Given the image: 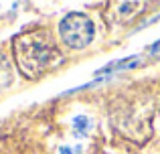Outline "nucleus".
Here are the masks:
<instances>
[{
	"label": "nucleus",
	"mask_w": 160,
	"mask_h": 154,
	"mask_svg": "<svg viewBox=\"0 0 160 154\" xmlns=\"http://www.w3.org/2000/svg\"><path fill=\"white\" fill-rule=\"evenodd\" d=\"M12 79H14V73H12V65H10V61H8L6 53L0 49V91L6 89V87L12 83Z\"/></svg>",
	"instance_id": "nucleus-5"
},
{
	"label": "nucleus",
	"mask_w": 160,
	"mask_h": 154,
	"mask_svg": "<svg viewBox=\"0 0 160 154\" xmlns=\"http://www.w3.org/2000/svg\"><path fill=\"white\" fill-rule=\"evenodd\" d=\"M71 130H73V134L77 138H87L91 134V130H93V120L85 114H79L71 120Z\"/></svg>",
	"instance_id": "nucleus-4"
},
{
	"label": "nucleus",
	"mask_w": 160,
	"mask_h": 154,
	"mask_svg": "<svg viewBox=\"0 0 160 154\" xmlns=\"http://www.w3.org/2000/svg\"><path fill=\"white\" fill-rule=\"evenodd\" d=\"M57 154H83V146L81 144H63L59 146Z\"/></svg>",
	"instance_id": "nucleus-6"
},
{
	"label": "nucleus",
	"mask_w": 160,
	"mask_h": 154,
	"mask_svg": "<svg viewBox=\"0 0 160 154\" xmlns=\"http://www.w3.org/2000/svg\"><path fill=\"white\" fill-rule=\"evenodd\" d=\"M59 35L69 49L79 51V49H85L91 45L95 37V24L83 12H69L59 22Z\"/></svg>",
	"instance_id": "nucleus-3"
},
{
	"label": "nucleus",
	"mask_w": 160,
	"mask_h": 154,
	"mask_svg": "<svg viewBox=\"0 0 160 154\" xmlns=\"http://www.w3.org/2000/svg\"><path fill=\"white\" fill-rule=\"evenodd\" d=\"M12 53L18 71L27 79H37L63 63V55L55 43V37L47 28L20 32L12 43Z\"/></svg>",
	"instance_id": "nucleus-2"
},
{
	"label": "nucleus",
	"mask_w": 160,
	"mask_h": 154,
	"mask_svg": "<svg viewBox=\"0 0 160 154\" xmlns=\"http://www.w3.org/2000/svg\"><path fill=\"white\" fill-rule=\"evenodd\" d=\"M158 106V91L152 83H132L120 89L109 103V120L118 134L134 142H144L152 130Z\"/></svg>",
	"instance_id": "nucleus-1"
}]
</instances>
